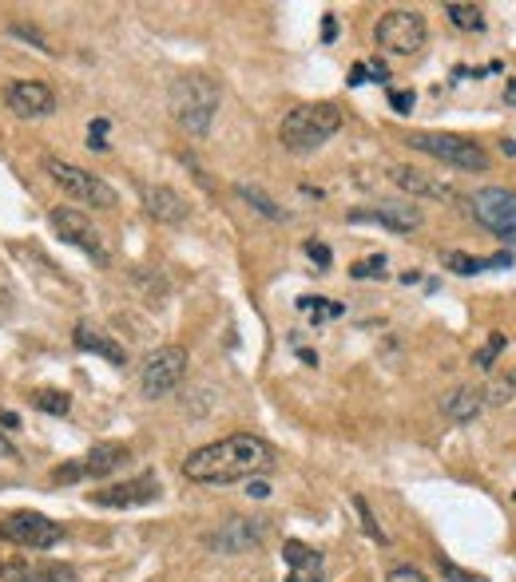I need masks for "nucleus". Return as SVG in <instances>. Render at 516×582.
<instances>
[{"label": "nucleus", "mask_w": 516, "mask_h": 582, "mask_svg": "<svg viewBox=\"0 0 516 582\" xmlns=\"http://www.w3.org/2000/svg\"><path fill=\"white\" fill-rule=\"evenodd\" d=\"M275 448L262 436L235 433L223 436L215 444L195 448L183 460V476L192 484H235V479H262L267 471H275Z\"/></svg>", "instance_id": "obj_1"}, {"label": "nucleus", "mask_w": 516, "mask_h": 582, "mask_svg": "<svg viewBox=\"0 0 516 582\" xmlns=\"http://www.w3.org/2000/svg\"><path fill=\"white\" fill-rule=\"evenodd\" d=\"M223 104V87L215 75L207 72H187L179 75L167 92V107H172V119L179 123L187 135H207L215 115Z\"/></svg>", "instance_id": "obj_2"}, {"label": "nucleus", "mask_w": 516, "mask_h": 582, "mask_svg": "<svg viewBox=\"0 0 516 582\" xmlns=\"http://www.w3.org/2000/svg\"><path fill=\"white\" fill-rule=\"evenodd\" d=\"M342 132V112L338 104L322 100V104H298L287 112V119L278 123V143L295 155H307V150H318L322 143H330Z\"/></svg>", "instance_id": "obj_3"}, {"label": "nucleus", "mask_w": 516, "mask_h": 582, "mask_svg": "<svg viewBox=\"0 0 516 582\" xmlns=\"http://www.w3.org/2000/svg\"><path fill=\"white\" fill-rule=\"evenodd\" d=\"M44 175H49V179L56 183V187L64 190L68 198H76V202H84V207L112 210L115 202H120L115 187L107 179H100L96 170L76 167V163L56 159V155H49V159H44Z\"/></svg>", "instance_id": "obj_4"}, {"label": "nucleus", "mask_w": 516, "mask_h": 582, "mask_svg": "<svg viewBox=\"0 0 516 582\" xmlns=\"http://www.w3.org/2000/svg\"><path fill=\"white\" fill-rule=\"evenodd\" d=\"M413 150L430 155V159L445 163V167H457V170H488V150L481 143L465 139V135H453V132H413L410 139Z\"/></svg>", "instance_id": "obj_5"}, {"label": "nucleus", "mask_w": 516, "mask_h": 582, "mask_svg": "<svg viewBox=\"0 0 516 582\" xmlns=\"http://www.w3.org/2000/svg\"><path fill=\"white\" fill-rule=\"evenodd\" d=\"M373 40L393 56H417L421 48L430 44V24L417 9H390L373 24Z\"/></svg>", "instance_id": "obj_6"}, {"label": "nucleus", "mask_w": 516, "mask_h": 582, "mask_svg": "<svg viewBox=\"0 0 516 582\" xmlns=\"http://www.w3.org/2000/svg\"><path fill=\"white\" fill-rule=\"evenodd\" d=\"M64 539V527L40 511H9L0 516V543L24 547V551H52Z\"/></svg>", "instance_id": "obj_7"}, {"label": "nucleus", "mask_w": 516, "mask_h": 582, "mask_svg": "<svg viewBox=\"0 0 516 582\" xmlns=\"http://www.w3.org/2000/svg\"><path fill=\"white\" fill-rule=\"evenodd\" d=\"M183 376H187V349L159 345L140 365V388H144V396L159 401V396H172L183 385Z\"/></svg>", "instance_id": "obj_8"}, {"label": "nucleus", "mask_w": 516, "mask_h": 582, "mask_svg": "<svg viewBox=\"0 0 516 582\" xmlns=\"http://www.w3.org/2000/svg\"><path fill=\"white\" fill-rule=\"evenodd\" d=\"M473 218L485 226L488 235L500 242L516 246V190L508 187H485L473 195Z\"/></svg>", "instance_id": "obj_9"}, {"label": "nucleus", "mask_w": 516, "mask_h": 582, "mask_svg": "<svg viewBox=\"0 0 516 582\" xmlns=\"http://www.w3.org/2000/svg\"><path fill=\"white\" fill-rule=\"evenodd\" d=\"M49 226L56 230L60 238H64L68 246H76V250H84V254L92 258L96 266H107V262H112L104 235H100L96 222H92L87 215H80V210H72V207H56V210L49 215Z\"/></svg>", "instance_id": "obj_10"}, {"label": "nucleus", "mask_w": 516, "mask_h": 582, "mask_svg": "<svg viewBox=\"0 0 516 582\" xmlns=\"http://www.w3.org/2000/svg\"><path fill=\"white\" fill-rule=\"evenodd\" d=\"M132 460V448L127 444H96V448L80 456V460L64 464V468L52 471V484H80V479H104L112 471H120Z\"/></svg>", "instance_id": "obj_11"}, {"label": "nucleus", "mask_w": 516, "mask_h": 582, "mask_svg": "<svg viewBox=\"0 0 516 582\" xmlns=\"http://www.w3.org/2000/svg\"><path fill=\"white\" fill-rule=\"evenodd\" d=\"M270 531V519L262 516H230L227 523H219L207 536L210 554H247L255 551Z\"/></svg>", "instance_id": "obj_12"}, {"label": "nucleus", "mask_w": 516, "mask_h": 582, "mask_svg": "<svg viewBox=\"0 0 516 582\" xmlns=\"http://www.w3.org/2000/svg\"><path fill=\"white\" fill-rule=\"evenodd\" d=\"M345 218H350V226H385L393 235H413L425 222L421 207H413V202H373V207L350 210Z\"/></svg>", "instance_id": "obj_13"}, {"label": "nucleus", "mask_w": 516, "mask_h": 582, "mask_svg": "<svg viewBox=\"0 0 516 582\" xmlns=\"http://www.w3.org/2000/svg\"><path fill=\"white\" fill-rule=\"evenodd\" d=\"M155 499H159V479H155L152 471H144V476L127 479V484H112V488L104 491H92L87 503L124 511V508H144V503H155Z\"/></svg>", "instance_id": "obj_14"}, {"label": "nucleus", "mask_w": 516, "mask_h": 582, "mask_svg": "<svg viewBox=\"0 0 516 582\" xmlns=\"http://www.w3.org/2000/svg\"><path fill=\"white\" fill-rule=\"evenodd\" d=\"M4 104L9 112H17L20 119H44L56 112V92L44 80H12L4 87Z\"/></svg>", "instance_id": "obj_15"}, {"label": "nucleus", "mask_w": 516, "mask_h": 582, "mask_svg": "<svg viewBox=\"0 0 516 582\" xmlns=\"http://www.w3.org/2000/svg\"><path fill=\"white\" fill-rule=\"evenodd\" d=\"M390 179L413 198H433V202H453V198H457V187H453V183L433 179V175H425V170H417V167H405V163H398V167L390 170Z\"/></svg>", "instance_id": "obj_16"}, {"label": "nucleus", "mask_w": 516, "mask_h": 582, "mask_svg": "<svg viewBox=\"0 0 516 582\" xmlns=\"http://www.w3.org/2000/svg\"><path fill=\"white\" fill-rule=\"evenodd\" d=\"M282 563H287V582H322V574H326L322 551L307 547L302 539H287V547H282Z\"/></svg>", "instance_id": "obj_17"}, {"label": "nucleus", "mask_w": 516, "mask_h": 582, "mask_svg": "<svg viewBox=\"0 0 516 582\" xmlns=\"http://www.w3.org/2000/svg\"><path fill=\"white\" fill-rule=\"evenodd\" d=\"M0 582H80L68 563H0Z\"/></svg>", "instance_id": "obj_18"}, {"label": "nucleus", "mask_w": 516, "mask_h": 582, "mask_svg": "<svg viewBox=\"0 0 516 582\" xmlns=\"http://www.w3.org/2000/svg\"><path fill=\"white\" fill-rule=\"evenodd\" d=\"M144 207L155 222H167V226L187 222V198L172 187H144Z\"/></svg>", "instance_id": "obj_19"}, {"label": "nucleus", "mask_w": 516, "mask_h": 582, "mask_svg": "<svg viewBox=\"0 0 516 582\" xmlns=\"http://www.w3.org/2000/svg\"><path fill=\"white\" fill-rule=\"evenodd\" d=\"M441 413L450 416L453 424H473L485 413V388H473V385L453 388V393L441 401Z\"/></svg>", "instance_id": "obj_20"}, {"label": "nucleus", "mask_w": 516, "mask_h": 582, "mask_svg": "<svg viewBox=\"0 0 516 582\" xmlns=\"http://www.w3.org/2000/svg\"><path fill=\"white\" fill-rule=\"evenodd\" d=\"M72 341H76V349H84V353H96V357H104L107 365H127V353L120 345H115L107 333H100V329H92L87 321H80L76 333H72Z\"/></svg>", "instance_id": "obj_21"}, {"label": "nucleus", "mask_w": 516, "mask_h": 582, "mask_svg": "<svg viewBox=\"0 0 516 582\" xmlns=\"http://www.w3.org/2000/svg\"><path fill=\"white\" fill-rule=\"evenodd\" d=\"M500 266H508V270H513V254L473 258V254H461V250H450V254H445V270L461 273V278H468V273H481V270H500Z\"/></svg>", "instance_id": "obj_22"}, {"label": "nucleus", "mask_w": 516, "mask_h": 582, "mask_svg": "<svg viewBox=\"0 0 516 582\" xmlns=\"http://www.w3.org/2000/svg\"><path fill=\"white\" fill-rule=\"evenodd\" d=\"M235 190H239L242 202H250V207H255L262 218H270V222H282V218H287V210H278V202L267 195V190L250 187V183H239V187H235Z\"/></svg>", "instance_id": "obj_23"}, {"label": "nucleus", "mask_w": 516, "mask_h": 582, "mask_svg": "<svg viewBox=\"0 0 516 582\" xmlns=\"http://www.w3.org/2000/svg\"><path fill=\"white\" fill-rule=\"evenodd\" d=\"M445 17H450V24L461 32L485 29V12H481L477 4H457V0H450V4H445Z\"/></svg>", "instance_id": "obj_24"}, {"label": "nucleus", "mask_w": 516, "mask_h": 582, "mask_svg": "<svg viewBox=\"0 0 516 582\" xmlns=\"http://www.w3.org/2000/svg\"><path fill=\"white\" fill-rule=\"evenodd\" d=\"M20 471H24V460H20V451L12 448L4 436H0V488L4 484H12V479H20Z\"/></svg>", "instance_id": "obj_25"}, {"label": "nucleus", "mask_w": 516, "mask_h": 582, "mask_svg": "<svg viewBox=\"0 0 516 582\" xmlns=\"http://www.w3.org/2000/svg\"><path fill=\"white\" fill-rule=\"evenodd\" d=\"M32 401H37V408H44V413H52V416H68V408H72L68 393H56V388H40Z\"/></svg>", "instance_id": "obj_26"}, {"label": "nucleus", "mask_w": 516, "mask_h": 582, "mask_svg": "<svg viewBox=\"0 0 516 582\" xmlns=\"http://www.w3.org/2000/svg\"><path fill=\"white\" fill-rule=\"evenodd\" d=\"M516 401V376H497L485 388V404H513Z\"/></svg>", "instance_id": "obj_27"}, {"label": "nucleus", "mask_w": 516, "mask_h": 582, "mask_svg": "<svg viewBox=\"0 0 516 582\" xmlns=\"http://www.w3.org/2000/svg\"><path fill=\"white\" fill-rule=\"evenodd\" d=\"M505 345H508L505 333H493V337L485 341V349H481L477 357H473V365H477V368H493V361H497L500 353H505Z\"/></svg>", "instance_id": "obj_28"}, {"label": "nucleus", "mask_w": 516, "mask_h": 582, "mask_svg": "<svg viewBox=\"0 0 516 582\" xmlns=\"http://www.w3.org/2000/svg\"><path fill=\"white\" fill-rule=\"evenodd\" d=\"M354 508H358V516H362V527H365V536L373 539V543H390V539H385V531L378 523H373V516H370V508H365V499L358 496L354 499Z\"/></svg>", "instance_id": "obj_29"}, {"label": "nucleus", "mask_w": 516, "mask_h": 582, "mask_svg": "<svg viewBox=\"0 0 516 582\" xmlns=\"http://www.w3.org/2000/svg\"><path fill=\"white\" fill-rule=\"evenodd\" d=\"M350 273H354V278H385V254L365 258V262H358Z\"/></svg>", "instance_id": "obj_30"}, {"label": "nucleus", "mask_w": 516, "mask_h": 582, "mask_svg": "<svg viewBox=\"0 0 516 582\" xmlns=\"http://www.w3.org/2000/svg\"><path fill=\"white\" fill-rule=\"evenodd\" d=\"M104 135H107V119H96L92 127H87V147H92V150H107Z\"/></svg>", "instance_id": "obj_31"}, {"label": "nucleus", "mask_w": 516, "mask_h": 582, "mask_svg": "<svg viewBox=\"0 0 516 582\" xmlns=\"http://www.w3.org/2000/svg\"><path fill=\"white\" fill-rule=\"evenodd\" d=\"M385 582H425V571H417V567H393Z\"/></svg>", "instance_id": "obj_32"}, {"label": "nucleus", "mask_w": 516, "mask_h": 582, "mask_svg": "<svg viewBox=\"0 0 516 582\" xmlns=\"http://www.w3.org/2000/svg\"><path fill=\"white\" fill-rule=\"evenodd\" d=\"M307 254H310V262L322 266V270H326V266H330V250H326L322 242H307Z\"/></svg>", "instance_id": "obj_33"}, {"label": "nucleus", "mask_w": 516, "mask_h": 582, "mask_svg": "<svg viewBox=\"0 0 516 582\" xmlns=\"http://www.w3.org/2000/svg\"><path fill=\"white\" fill-rule=\"evenodd\" d=\"M390 104H393V112H410V107H413V92H393L390 95Z\"/></svg>", "instance_id": "obj_34"}, {"label": "nucleus", "mask_w": 516, "mask_h": 582, "mask_svg": "<svg viewBox=\"0 0 516 582\" xmlns=\"http://www.w3.org/2000/svg\"><path fill=\"white\" fill-rule=\"evenodd\" d=\"M318 301H322V298H298V310H318ZM326 313H330V318H338V313H342V305H326Z\"/></svg>", "instance_id": "obj_35"}, {"label": "nucleus", "mask_w": 516, "mask_h": 582, "mask_svg": "<svg viewBox=\"0 0 516 582\" xmlns=\"http://www.w3.org/2000/svg\"><path fill=\"white\" fill-rule=\"evenodd\" d=\"M247 496H250V499H267L270 488L262 484V479H250V484H247Z\"/></svg>", "instance_id": "obj_36"}, {"label": "nucleus", "mask_w": 516, "mask_h": 582, "mask_svg": "<svg viewBox=\"0 0 516 582\" xmlns=\"http://www.w3.org/2000/svg\"><path fill=\"white\" fill-rule=\"evenodd\" d=\"M365 84V64H358L354 72H350V87H362Z\"/></svg>", "instance_id": "obj_37"}, {"label": "nucleus", "mask_w": 516, "mask_h": 582, "mask_svg": "<svg viewBox=\"0 0 516 582\" xmlns=\"http://www.w3.org/2000/svg\"><path fill=\"white\" fill-rule=\"evenodd\" d=\"M505 104H508V107H516V80H508V87H505Z\"/></svg>", "instance_id": "obj_38"}]
</instances>
